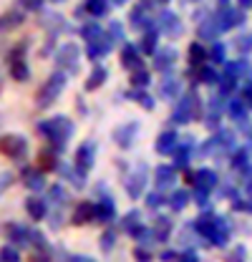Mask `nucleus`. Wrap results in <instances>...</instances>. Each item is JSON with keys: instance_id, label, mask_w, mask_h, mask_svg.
Returning <instances> with one entry per match:
<instances>
[{"instance_id": "40", "label": "nucleus", "mask_w": 252, "mask_h": 262, "mask_svg": "<svg viewBox=\"0 0 252 262\" xmlns=\"http://www.w3.org/2000/svg\"><path fill=\"white\" fill-rule=\"evenodd\" d=\"M177 262H199V257H197V252L187 250V252H182V255H179V260Z\"/></svg>"}, {"instance_id": "3", "label": "nucleus", "mask_w": 252, "mask_h": 262, "mask_svg": "<svg viewBox=\"0 0 252 262\" xmlns=\"http://www.w3.org/2000/svg\"><path fill=\"white\" fill-rule=\"evenodd\" d=\"M63 83H66V78H63L61 73H56V76H53V78H51V81L43 86V91H40V96H43V98H38V103H40V106H48V103H51V98H53L63 89Z\"/></svg>"}, {"instance_id": "10", "label": "nucleus", "mask_w": 252, "mask_h": 262, "mask_svg": "<svg viewBox=\"0 0 252 262\" xmlns=\"http://www.w3.org/2000/svg\"><path fill=\"white\" fill-rule=\"evenodd\" d=\"M157 28L159 31H164V33H172V35L182 31L179 18H177L174 13H161V15H159V20H157Z\"/></svg>"}, {"instance_id": "43", "label": "nucleus", "mask_w": 252, "mask_h": 262, "mask_svg": "<svg viewBox=\"0 0 252 262\" xmlns=\"http://www.w3.org/2000/svg\"><path fill=\"white\" fill-rule=\"evenodd\" d=\"M232 262H245V247H242V245L232 252Z\"/></svg>"}, {"instance_id": "14", "label": "nucleus", "mask_w": 252, "mask_h": 262, "mask_svg": "<svg viewBox=\"0 0 252 262\" xmlns=\"http://www.w3.org/2000/svg\"><path fill=\"white\" fill-rule=\"evenodd\" d=\"M220 23H217V18H209V20H204L202 26H199V38H204V40H212V38H217L220 35Z\"/></svg>"}, {"instance_id": "6", "label": "nucleus", "mask_w": 252, "mask_h": 262, "mask_svg": "<svg viewBox=\"0 0 252 262\" xmlns=\"http://www.w3.org/2000/svg\"><path fill=\"white\" fill-rule=\"evenodd\" d=\"M217 174L212 171V169H199L197 174H194V184H197V189H204V192H212L215 187H217Z\"/></svg>"}, {"instance_id": "49", "label": "nucleus", "mask_w": 252, "mask_h": 262, "mask_svg": "<svg viewBox=\"0 0 252 262\" xmlns=\"http://www.w3.org/2000/svg\"><path fill=\"white\" fill-rule=\"evenodd\" d=\"M159 3H169V0H159Z\"/></svg>"}, {"instance_id": "45", "label": "nucleus", "mask_w": 252, "mask_h": 262, "mask_svg": "<svg viewBox=\"0 0 252 262\" xmlns=\"http://www.w3.org/2000/svg\"><path fill=\"white\" fill-rule=\"evenodd\" d=\"M71 262H96L91 257H83V255H76V257H71Z\"/></svg>"}, {"instance_id": "36", "label": "nucleus", "mask_w": 252, "mask_h": 262, "mask_svg": "<svg viewBox=\"0 0 252 262\" xmlns=\"http://www.w3.org/2000/svg\"><path fill=\"white\" fill-rule=\"evenodd\" d=\"M177 91H179L177 81H166V83H164V96H166V98H174V96H177Z\"/></svg>"}, {"instance_id": "38", "label": "nucleus", "mask_w": 252, "mask_h": 262, "mask_svg": "<svg viewBox=\"0 0 252 262\" xmlns=\"http://www.w3.org/2000/svg\"><path fill=\"white\" fill-rule=\"evenodd\" d=\"M134 257H136V260H139V262H152V255H149V252H146L144 247H139V250H134Z\"/></svg>"}, {"instance_id": "11", "label": "nucleus", "mask_w": 252, "mask_h": 262, "mask_svg": "<svg viewBox=\"0 0 252 262\" xmlns=\"http://www.w3.org/2000/svg\"><path fill=\"white\" fill-rule=\"evenodd\" d=\"M174 61H177V53H174L172 48H164V51L154 53V66H157V71H169Z\"/></svg>"}, {"instance_id": "27", "label": "nucleus", "mask_w": 252, "mask_h": 262, "mask_svg": "<svg viewBox=\"0 0 252 262\" xmlns=\"http://www.w3.org/2000/svg\"><path fill=\"white\" fill-rule=\"evenodd\" d=\"M202 81H204V83H220L222 76L212 68V66H204V68H202Z\"/></svg>"}, {"instance_id": "16", "label": "nucleus", "mask_w": 252, "mask_h": 262, "mask_svg": "<svg viewBox=\"0 0 252 262\" xmlns=\"http://www.w3.org/2000/svg\"><path fill=\"white\" fill-rule=\"evenodd\" d=\"M172 234V222L166 217H157V225H154V239L159 242H166Z\"/></svg>"}, {"instance_id": "29", "label": "nucleus", "mask_w": 252, "mask_h": 262, "mask_svg": "<svg viewBox=\"0 0 252 262\" xmlns=\"http://www.w3.org/2000/svg\"><path fill=\"white\" fill-rule=\"evenodd\" d=\"M174 162H177V166H187L189 164V146H177V149H174Z\"/></svg>"}, {"instance_id": "2", "label": "nucleus", "mask_w": 252, "mask_h": 262, "mask_svg": "<svg viewBox=\"0 0 252 262\" xmlns=\"http://www.w3.org/2000/svg\"><path fill=\"white\" fill-rule=\"evenodd\" d=\"M209 242L212 245H217V247H224L227 242H229V222L217 214V222H215V229H212V234H209Z\"/></svg>"}, {"instance_id": "15", "label": "nucleus", "mask_w": 252, "mask_h": 262, "mask_svg": "<svg viewBox=\"0 0 252 262\" xmlns=\"http://www.w3.org/2000/svg\"><path fill=\"white\" fill-rule=\"evenodd\" d=\"M89 220H96V204H89V202H83V204H78V209H76V214H73V222H89Z\"/></svg>"}, {"instance_id": "9", "label": "nucleus", "mask_w": 252, "mask_h": 262, "mask_svg": "<svg viewBox=\"0 0 252 262\" xmlns=\"http://www.w3.org/2000/svg\"><path fill=\"white\" fill-rule=\"evenodd\" d=\"M136 131H139V124L136 121H131V124H124L121 129L114 131V139H116V144L119 146H131V141H134V136H136Z\"/></svg>"}, {"instance_id": "33", "label": "nucleus", "mask_w": 252, "mask_h": 262, "mask_svg": "<svg viewBox=\"0 0 252 262\" xmlns=\"http://www.w3.org/2000/svg\"><path fill=\"white\" fill-rule=\"evenodd\" d=\"M114 242H116V232H114V229H109V232H106V234L101 237V247H103V250L109 252V250L114 247Z\"/></svg>"}, {"instance_id": "47", "label": "nucleus", "mask_w": 252, "mask_h": 262, "mask_svg": "<svg viewBox=\"0 0 252 262\" xmlns=\"http://www.w3.org/2000/svg\"><path fill=\"white\" fill-rule=\"evenodd\" d=\"M114 3H116V5H121V3H126V0H114Z\"/></svg>"}, {"instance_id": "8", "label": "nucleus", "mask_w": 252, "mask_h": 262, "mask_svg": "<svg viewBox=\"0 0 252 262\" xmlns=\"http://www.w3.org/2000/svg\"><path fill=\"white\" fill-rule=\"evenodd\" d=\"M114 217H116V204H114V199L103 196L101 202H96V220H98V222H111Z\"/></svg>"}, {"instance_id": "28", "label": "nucleus", "mask_w": 252, "mask_h": 262, "mask_svg": "<svg viewBox=\"0 0 252 262\" xmlns=\"http://www.w3.org/2000/svg\"><path fill=\"white\" fill-rule=\"evenodd\" d=\"M154 43H157V33H146V35H144V40H141V51H144L146 56L157 53V51H154Z\"/></svg>"}, {"instance_id": "12", "label": "nucleus", "mask_w": 252, "mask_h": 262, "mask_svg": "<svg viewBox=\"0 0 252 262\" xmlns=\"http://www.w3.org/2000/svg\"><path fill=\"white\" fill-rule=\"evenodd\" d=\"M94 151L96 146L91 141H86L81 149H78V157H76V164L81 166V169H91V164H94Z\"/></svg>"}, {"instance_id": "5", "label": "nucleus", "mask_w": 252, "mask_h": 262, "mask_svg": "<svg viewBox=\"0 0 252 262\" xmlns=\"http://www.w3.org/2000/svg\"><path fill=\"white\" fill-rule=\"evenodd\" d=\"M192 114H194V101H192V96H184L177 103L172 119H174V124H189L192 121Z\"/></svg>"}, {"instance_id": "26", "label": "nucleus", "mask_w": 252, "mask_h": 262, "mask_svg": "<svg viewBox=\"0 0 252 262\" xmlns=\"http://www.w3.org/2000/svg\"><path fill=\"white\" fill-rule=\"evenodd\" d=\"M103 81H106V71H103V68H96L94 73H91V78H89V83H86V89L94 91V89H98Z\"/></svg>"}, {"instance_id": "17", "label": "nucleus", "mask_w": 252, "mask_h": 262, "mask_svg": "<svg viewBox=\"0 0 252 262\" xmlns=\"http://www.w3.org/2000/svg\"><path fill=\"white\" fill-rule=\"evenodd\" d=\"M169 204H172V209H177V212H182L184 207L189 204V192H184V189H177L174 194L166 199Z\"/></svg>"}, {"instance_id": "22", "label": "nucleus", "mask_w": 252, "mask_h": 262, "mask_svg": "<svg viewBox=\"0 0 252 262\" xmlns=\"http://www.w3.org/2000/svg\"><path fill=\"white\" fill-rule=\"evenodd\" d=\"M139 225H141V214H139V212H129V214L124 217V222H121V227H124L129 234L139 227Z\"/></svg>"}, {"instance_id": "24", "label": "nucleus", "mask_w": 252, "mask_h": 262, "mask_svg": "<svg viewBox=\"0 0 252 262\" xmlns=\"http://www.w3.org/2000/svg\"><path fill=\"white\" fill-rule=\"evenodd\" d=\"M0 262H20L18 247H13V245H5V247L0 250Z\"/></svg>"}, {"instance_id": "30", "label": "nucleus", "mask_w": 252, "mask_h": 262, "mask_svg": "<svg viewBox=\"0 0 252 262\" xmlns=\"http://www.w3.org/2000/svg\"><path fill=\"white\" fill-rule=\"evenodd\" d=\"M189 56H192V63H202V61L207 58L204 48H202V46H197V43H192V46H189Z\"/></svg>"}, {"instance_id": "23", "label": "nucleus", "mask_w": 252, "mask_h": 262, "mask_svg": "<svg viewBox=\"0 0 252 262\" xmlns=\"http://www.w3.org/2000/svg\"><path fill=\"white\" fill-rule=\"evenodd\" d=\"M121 61H124V66H131L139 63V48L136 46H124V56H121Z\"/></svg>"}, {"instance_id": "34", "label": "nucleus", "mask_w": 252, "mask_h": 262, "mask_svg": "<svg viewBox=\"0 0 252 262\" xmlns=\"http://www.w3.org/2000/svg\"><path fill=\"white\" fill-rule=\"evenodd\" d=\"M131 81H134V86H146L149 83V73L146 71H134Z\"/></svg>"}, {"instance_id": "19", "label": "nucleus", "mask_w": 252, "mask_h": 262, "mask_svg": "<svg viewBox=\"0 0 252 262\" xmlns=\"http://www.w3.org/2000/svg\"><path fill=\"white\" fill-rule=\"evenodd\" d=\"M235 48H237V53L247 56V53L252 51V35H250V33H242V35H237V38H235Z\"/></svg>"}, {"instance_id": "44", "label": "nucleus", "mask_w": 252, "mask_h": 262, "mask_svg": "<svg viewBox=\"0 0 252 262\" xmlns=\"http://www.w3.org/2000/svg\"><path fill=\"white\" fill-rule=\"evenodd\" d=\"M247 209L252 212V179H247Z\"/></svg>"}, {"instance_id": "32", "label": "nucleus", "mask_w": 252, "mask_h": 262, "mask_svg": "<svg viewBox=\"0 0 252 262\" xmlns=\"http://www.w3.org/2000/svg\"><path fill=\"white\" fill-rule=\"evenodd\" d=\"M164 202H166V196L159 194V192H154V194L146 196V207H149V209H159V207H161Z\"/></svg>"}, {"instance_id": "4", "label": "nucleus", "mask_w": 252, "mask_h": 262, "mask_svg": "<svg viewBox=\"0 0 252 262\" xmlns=\"http://www.w3.org/2000/svg\"><path fill=\"white\" fill-rule=\"evenodd\" d=\"M177 146H179V134H177V131H164V134H159L157 144H154V149H157L159 154H169V151H174Z\"/></svg>"}, {"instance_id": "41", "label": "nucleus", "mask_w": 252, "mask_h": 262, "mask_svg": "<svg viewBox=\"0 0 252 262\" xmlns=\"http://www.w3.org/2000/svg\"><path fill=\"white\" fill-rule=\"evenodd\" d=\"M33 262H51L48 260V250H35L33 252Z\"/></svg>"}, {"instance_id": "1", "label": "nucleus", "mask_w": 252, "mask_h": 262, "mask_svg": "<svg viewBox=\"0 0 252 262\" xmlns=\"http://www.w3.org/2000/svg\"><path fill=\"white\" fill-rule=\"evenodd\" d=\"M144 184H146V166H139V171H134L126 179V192H129V196H141Z\"/></svg>"}, {"instance_id": "7", "label": "nucleus", "mask_w": 252, "mask_h": 262, "mask_svg": "<svg viewBox=\"0 0 252 262\" xmlns=\"http://www.w3.org/2000/svg\"><path fill=\"white\" fill-rule=\"evenodd\" d=\"M154 179H157V187H159V189L174 187V184H177V169H174V166H157V171H154Z\"/></svg>"}, {"instance_id": "48", "label": "nucleus", "mask_w": 252, "mask_h": 262, "mask_svg": "<svg viewBox=\"0 0 252 262\" xmlns=\"http://www.w3.org/2000/svg\"><path fill=\"white\" fill-rule=\"evenodd\" d=\"M250 146H252V134H250Z\"/></svg>"}, {"instance_id": "37", "label": "nucleus", "mask_w": 252, "mask_h": 262, "mask_svg": "<svg viewBox=\"0 0 252 262\" xmlns=\"http://www.w3.org/2000/svg\"><path fill=\"white\" fill-rule=\"evenodd\" d=\"M134 98H139V101H141L146 108H152V106H154V101L149 98V94H146V91H136V94H134Z\"/></svg>"}, {"instance_id": "21", "label": "nucleus", "mask_w": 252, "mask_h": 262, "mask_svg": "<svg viewBox=\"0 0 252 262\" xmlns=\"http://www.w3.org/2000/svg\"><path fill=\"white\" fill-rule=\"evenodd\" d=\"M232 166H235V169H247V166H250L247 149H237V151L232 154Z\"/></svg>"}, {"instance_id": "42", "label": "nucleus", "mask_w": 252, "mask_h": 262, "mask_svg": "<svg viewBox=\"0 0 252 262\" xmlns=\"http://www.w3.org/2000/svg\"><path fill=\"white\" fill-rule=\"evenodd\" d=\"M242 101H245L247 106H252V81L245 86V89H242Z\"/></svg>"}, {"instance_id": "20", "label": "nucleus", "mask_w": 252, "mask_h": 262, "mask_svg": "<svg viewBox=\"0 0 252 262\" xmlns=\"http://www.w3.org/2000/svg\"><path fill=\"white\" fill-rule=\"evenodd\" d=\"M28 212H31V217H35V220H43V217H46V204H43V199L31 196V199H28Z\"/></svg>"}, {"instance_id": "25", "label": "nucleus", "mask_w": 252, "mask_h": 262, "mask_svg": "<svg viewBox=\"0 0 252 262\" xmlns=\"http://www.w3.org/2000/svg\"><path fill=\"white\" fill-rule=\"evenodd\" d=\"M131 23H134V28H149L152 18H149L144 10H134V13H131Z\"/></svg>"}, {"instance_id": "18", "label": "nucleus", "mask_w": 252, "mask_h": 262, "mask_svg": "<svg viewBox=\"0 0 252 262\" xmlns=\"http://www.w3.org/2000/svg\"><path fill=\"white\" fill-rule=\"evenodd\" d=\"M10 239L13 242H18V245H26V242H31V232L26 227H20V225H10Z\"/></svg>"}, {"instance_id": "46", "label": "nucleus", "mask_w": 252, "mask_h": 262, "mask_svg": "<svg viewBox=\"0 0 252 262\" xmlns=\"http://www.w3.org/2000/svg\"><path fill=\"white\" fill-rule=\"evenodd\" d=\"M237 3H240L242 8H252V0H237Z\"/></svg>"}, {"instance_id": "31", "label": "nucleus", "mask_w": 252, "mask_h": 262, "mask_svg": "<svg viewBox=\"0 0 252 262\" xmlns=\"http://www.w3.org/2000/svg\"><path fill=\"white\" fill-rule=\"evenodd\" d=\"M89 10H91L94 15H106L109 3H106V0H89Z\"/></svg>"}, {"instance_id": "39", "label": "nucleus", "mask_w": 252, "mask_h": 262, "mask_svg": "<svg viewBox=\"0 0 252 262\" xmlns=\"http://www.w3.org/2000/svg\"><path fill=\"white\" fill-rule=\"evenodd\" d=\"M207 196H209V192H204V189H197L194 192V199H197L199 207H207Z\"/></svg>"}, {"instance_id": "13", "label": "nucleus", "mask_w": 252, "mask_h": 262, "mask_svg": "<svg viewBox=\"0 0 252 262\" xmlns=\"http://www.w3.org/2000/svg\"><path fill=\"white\" fill-rule=\"evenodd\" d=\"M229 116H232L237 124H245V121H247V103H245L242 98L229 101Z\"/></svg>"}, {"instance_id": "35", "label": "nucleus", "mask_w": 252, "mask_h": 262, "mask_svg": "<svg viewBox=\"0 0 252 262\" xmlns=\"http://www.w3.org/2000/svg\"><path fill=\"white\" fill-rule=\"evenodd\" d=\"M215 63H224V46L222 43H217L215 48H212V56H209Z\"/></svg>"}]
</instances>
